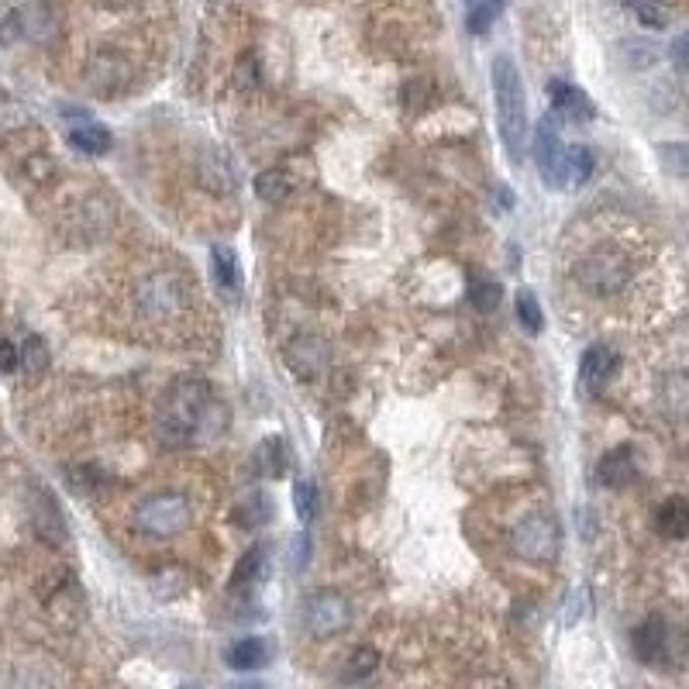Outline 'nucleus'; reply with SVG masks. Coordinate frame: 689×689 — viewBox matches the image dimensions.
<instances>
[{
    "instance_id": "nucleus-1",
    "label": "nucleus",
    "mask_w": 689,
    "mask_h": 689,
    "mask_svg": "<svg viewBox=\"0 0 689 689\" xmlns=\"http://www.w3.org/2000/svg\"><path fill=\"white\" fill-rule=\"evenodd\" d=\"M228 428V407L214 397L211 383L200 376L173 379L156 407V435L166 448L214 441Z\"/></svg>"
},
{
    "instance_id": "nucleus-2",
    "label": "nucleus",
    "mask_w": 689,
    "mask_h": 689,
    "mask_svg": "<svg viewBox=\"0 0 689 689\" xmlns=\"http://www.w3.org/2000/svg\"><path fill=\"white\" fill-rule=\"evenodd\" d=\"M534 159H538L541 180L552 190H576L593 176V152L586 145H565L555 125V114L541 118L538 131H534Z\"/></svg>"
},
{
    "instance_id": "nucleus-3",
    "label": "nucleus",
    "mask_w": 689,
    "mask_h": 689,
    "mask_svg": "<svg viewBox=\"0 0 689 689\" xmlns=\"http://www.w3.org/2000/svg\"><path fill=\"white\" fill-rule=\"evenodd\" d=\"M493 97H497V125L507 156L514 166L524 162L528 152V94H524L521 69L510 56L493 59Z\"/></svg>"
},
{
    "instance_id": "nucleus-4",
    "label": "nucleus",
    "mask_w": 689,
    "mask_h": 689,
    "mask_svg": "<svg viewBox=\"0 0 689 689\" xmlns=\"http://www.w3.org/2000/svg\"><path fill=\"white\" fill-rule=\"evenodd\" d=\"M634 276V259L621 249H590L583 259L572 266V280H576L579 290L593 300H617L631 290Z\"/></svg>"
},
{
    "instance_id": "nucleus-5",
    "label": "nucleus",
    "mask_w": 689,
    "mask_h": 689,
    "mask_svg": "<svg viewBox=\"0 0 689 689\" xmlns=\"http://www.w3.org/2000/svg\"><path fill=\"white\" fill-rule=\"evenodd\" d=\"M131 521H135L138 534H145V538H152V541H166V538H176V534H183L190 528L193 507L183 493H173V490L149 493V497H142L135 503Z\"/></svg>"
},
{
    "instance_id": "nucleus-6",
    "label": "nucleus",
    "mask_w": 689,
    "mask_h": 689,
    "mask_svg": "<svg viewBox=\"0 0 689 689\" xmlns=\"http://www.w3.org/2000/svg\"><path fill=\"white\" fill-rule=\"evenodd\" d=\"M190 304V283L176 273H152L138 283L135 290V311L152 324L176 321L183 317Z\"/></svg>"
},
{
    "instance_id": "nucleus-7",
    "label": "nucleus",
    "mask_w": 689,
    "mask_h": 689,
    "mask_svg": "<svg viewBox=\"0 0 689 689\" xmlns=\"http://www.w3.org/2000/svg\"><path fill=\"white\" fill-rule=\"evenodd\" d=\"M683 645H686V638L665 621L662 614L645 617V621L634 627V634H631L634 655H638V662L648 665V669H669V665H679L686 655Z\"/></svg>"
},
{
    "instance_id": "nucleus-8",
    "label": "nucleus",
    "mask_w": 689,
    "mask_h": 689,
    "mask_svg": "<svg viewBox=\"0 0 689 689\" xmlns=\"http://www.w3.org/2000/svg\"><path fill=\"white\" fill-rule=\"evenodd\" d=\"M559 548H562V531L552 514H528L510 531V552L521 562L552 565L559 559Z\"/></svg>"
},
{
    "instance_id": "nucleus-9",
    "label": "nucleus",
    "mask_w": 689,
    "mask_h": 689,
    "mask_svg": "<svg viewBox=\"0 0 689 689\" xmlns=\"http://www.w3.org/2000/svg\"><path fill=\"white\" fill-rule=\"evenodd\" d=\"M300 621H304V631L311 638H335V634H342L352 624V603H348V596L342 590L321 586V590L304 596Z\"/></svg>"
},
{
    "instance_id": "nucleus-10",
    "label": "nucleus",
    "mask_w": 689,
    "mask_h": 689,
    "mask_svg": "<svg viewBox=\"0 0 689 689\" xmlns=\"http://www.w3.org/2000/svg\"><path fill=\"white\" fill-rule=\"evenodd\" d=\"M28 521H32V531L38 534V541H45L49 548L69 545V528H66L63 507H59V500L52 497V490H45L42 483L28 486Z\"/></svg>"
},
{
    "instance_id": "nucleus-11",
    "label": "nucleus",
    "mask_w": 689,
    "mask_h": 689,
    "mask_svg": "<svg viewBox=\"0 0 689 689\" xmlns=\"http://www.w3.org/2000/svg\"><path fill=\"white\" fill-rule=\"evenodd\" d=\"M83 80H87L90 94L114 97V94H121V90H128L131 66H128V59L121 56V52L100 49V52H94V56H90L87 69H83Z\"/></svg>"
},
{
    "instance_id": "nucleus-12",
    "label": "nucleus",
    "mask_w": 689,
    "mask_h": 689,
    "mask_svg": "<svg viewBox=\"0 0 689 689\" xmlns=\"http://www.w3.org/2000/svg\"><path fill=\"white\" fill-rule=\"evenodd\" d=\"M331 366V345L317 335H300L286 345V369L304 383H317Z\"/></svg>"
},
{
    "instance_id": "nucleus-13",
    "label": "nucleus",
    "mask_w": 689,
    "mask_h": 689,
    "mask_svg": "<svg viewBox=\"0 0 689 689\" xmlns=\"http://www.w3.org/2000/svg\"><path fill=\"white\" fill-rule=\"evenodd\" d=\"M655 404L669 421L686 424L689 421V369H669L658 379Z\"/></svg>"
},
{
    "instance_id": "nucleus-14",
    "label": "nucleus",
    "mask_w": 689,
    "mask_h": 689,
    "mask_svg": "<svg viewBox=\"0 0 689 689\" xmlns=\"http://www.w3.org/2000/svg\"><path fill=\"white\" fill-rule=\"evenodd\" d=\"M596 479H600L607 490H627V486L638 479V459H634L631 445H617L596 466Z\"/></svg>"
},
{
    "instance_id": "nucleus-15",
    "label": "nucleus",
    "mask_w": 689,
    "mask_h": 689,
    "mask_svg": "<svg viewBox=\"0 0 689 689\" xmlns=\"http://www.w3.org/2000/svg\"><path fill=\"white\" fill-rule=\"evenodd\" d=\"M548 100H552V111L562 114V118H569V121H593L596 118V104L569 80L548 83Z\"/></svg>"
},
{
    "instance_id": "nucleus-16",
    "label": "nucleus",
    "mask_w": 689,
    "mask_h": 689,
    "mask_svg": "<svg viewBox=\"0 0 689 689\" xmlns=\"http://www.w3.org/2000/svg\"><path fill=\"white\" fill-rule=\"evenodd\" d=\"M617 352L610 345H590L583 352V362H579V383L590 393L603 390L610 383V376L617 373Z\"/></svg>"
},
{
    "instance_id": "nucleus-17",
    "label": "nucleus",
    "mask_w": 689,
    "mask_h": 689,
    "mask_svg": "<svg viewBox=\"0 0 689 689\" xmlns=\"http://www.w3.org/2000/svg\"><path fill=\"white\" fill-rule=\"evenodd\" d=\"M66 118L73 121V128H69V142L76 145L80 152H87V156H104V152H111V131H107L104 125H97L90 114H83V111H76V114H69L66 111Z\"/></svg>"
},
{
    "instance_id": "nucleus-18",
    "label": "nucleus",
    "mask_w": 689,
    "mask_h": 689,
    "mask_svg": "<svg viewBox=\"0 0 689 689\" xmlns=\"http://www.w3.org/2000/svg\"><path fill=\"white\" fill-rule=\"evenodd\" d=\"M197 176H200V187L211 193L235 190V169H231V159L224 156L221 149H207L204 156L197 159Z\"/></svg>"
},
{
    "instance_id": "nucleus-19",
    "label": "nucleus",
    "mask_w": 689,
    "mask_h": 689,
    "mask_svg": "<svg viewBox=\"0 0 689 689\" xmlns=\"http://www.w3.org/2000/svg\"><path fill=\"white\" fill-rule=\"evenodd\" d=\"M211 276H214V286H218L228 300L242 297V266H238L235 252H231L228 245H214L211 249Z\"/></svg>"
},
{
    "instance_id": "nucleus-20",
    "label": "nucleus",
    "mask_w": 689,
    "mask_h": 689,
    "mask_svg": "<svg viewBox=\"0 0 689 689\" xmlns=\"http://www.w3.org/2000/svg\"><path fill=\"white\" fill-rule=\"evenodd\" d=\"M655 531L669 541L689 538V500L686 497H669L658 503L655 510Z\"/></svg>"
},
{
    "instance_id": "nucleus-21",
    "label": "nucleus",
    "mask_w": 689,
    "mask_h": 689,
    "mask_svg": "<svg viewBox=\"0 0 689 689\" xmlns=\"http://www.w3.org/2000/svg\"><path fill=\"white\" fill-rule=\"evenodd\" d=\"M224 662H228V669H235V672H255L269 662V645L262 638H238L228 645Z\"/></svg>"
},
{
    "instance_id": "nucleus-22",
    "label": "nucleus",
    "mask_w": 689,
    "mask_h": 689,
    "mask_svg": "<svg viewBox=\"0 0 689 689\" xmlns=\"http://www.w3.org/2000/svg\"><path fill=\"white\" fill-rule=\"evenodd\" d=\"M286 466H290V452H286L283 438H262L259 448H255V469L262 476H283Z\"/></svg>"
},
{
    "instance_id": "nucleus-23",
    "label": "nucleus",
    "mask_w": 689,
    "mask_h": 689,
    "mask_svg": "<svg viewBox=\"0 0 689 689\" xmlns=\"http://www.w3.org/2000/svg\"><path fill=\"white\" fill-rule=\"evenodd\" d=\"M262 572H266V548L255 545L238 559L235 572H231V586H235V590H249V586H255L262 579Z\"/></svg>"
},
{
    "instance_id": "nucleus-24",
    "label": "nucleus",
    "mask_w": 689,
    "mask_h": 689,
    "mask_svg": "<svg viewBox=\"0 0 689 689\" xmlns=\"http://www.w3.org/2000/svg\"><path fill=\"white\" fill-rule=\"evenodd\" d=\"M293 193V180L283 169H266V173L255 176V197L266 200V204H280Z\"/></svg>"
},
{
    "instance_id": "nucleus-25",
    "label": "nucleus",
    "mask_w": 689,
    "mask_h": 689,
    "mask_svg": "<svg viewBox=\"0 0 689 689\" xmlns=\"http://www.w3.org/2000/svg\"><path fill=\"white\" fill-rule=\"evenodd\" d=\"M376 669H379V652L369 645H362V648H355L352 658H348V665L342 669V683H362V679H369Z\"/></svg>"
},
{
    "instance_id": "nucleus-26",
    "label": "nucleus",
    "mask_w": 689,
    "mask_h": 689,
    "mask_svg": "<svg viewBox=\"0 0 689 689\" xmlns=\"http://www.w3.org/2000/svg\"><path fill=\"white\" fill-rule=\"evenodd\" d=\"M658 162H662L665 173L679 176V180H689V142H665L655 149Z\"/></svg>"
},
{
    "instance_id": "nucleus-27",
    "label": "nucleus",
    "mask_w": 689,
    "mask_h": 689,
    "mask_svg": "<svg viewBox=\"0 0 689 689\" xmlns=\"http://www.w3.org/2000/svg\"><path fill=\"white\" fill-rule=\"evenodd\" d=\"M621 4L634 14V18H638V25L655 28V32L669 25V11H665L662 0H621Z\"/></svg>"
},
{
    "instance_id": "nucleus-28",
    "label": "nucleus",
    "mask_w": 689,
    "mask_h": 689,
    "mask_svg": "<svg viewBox=\"0 0 689 689\" xmlns=\"http://www.w3.org/2000/svg\"><path fill=\"white\" fill-rule=\"evenodd\" d=\"M514 311H517V321H521V328L528 331V335H541V328H545V314H541V304L531 290L517 293Z\"/></svg>"
},
{
    "instance_id": "nucleus-29",
    "label": "nucleus",
    "mask_w": 689,
    "mask_h": 689,
    "mask_svg": "<svg viewBox=\"0 0 689 689\" xmlns=\"http://www.w3.org/2000/svg\"><path fill=\"white\" fill-rule=\"evenodd\" d=\"M466 7H469V18H466L469 32H472V35H483L486 28H490L493 21H497L503 0H466Z\"/></svg>"
},
{
    "instance_id": "nucleus-30",
    "label": "nucleus",
    "mask_w": 689,
    "mask_h": 689,
    "mask_svg": "<svg viewBox=\"0 0 689 689\" xmlns=\"http://www.w3.org/2000/svg\"><path fill=\"white\" fill-rule=\"evenodd\" d=\"M107 483V472L100 466H80L69 472V486H73L80 497H97L100 490H104Z\"/></svg>"
},
{
    "instance_id": "nucleus-31",
    "label": "nucleus",
    "mask_w": 689,
    "mask_h": 689,
    "mask_svg": "<svg viewBox=\"0 0 689 689\" xmlns=\"http://www.w3.org/2000/svg\"><path fill=\"white\" fill-rule=\"evenodd\" d=\"M503 297V286L497 280H486V276H476L469 286V300L479 307V311H493Z\"/></svg>"
},
{
    "instance_id": "nucleus-32",
    "label": "nucleus",
    "mask_w": 689,
    "mask_h": 689,
    "mask_svg": "<svg viewBox=\"0 0 689 689\" xmlns=\"http://www.w3.org/2000/svg\"><path fill=\"white\" fill-rule=\"evenodd\" d=\"M21 352V366L28 369V373H45V366H49V345L42 342L38 335H28L25 345L18 348Z\"/></svg>"
},
{
    "instance_id": "nucleus-33",
    "label": "nucleus",
    "mask_w": 689,
    "mask_h": 689,
    "mask_svg": "<svg viewBox=\"0 0 689 689\" xmlns=\"http://www.w3.org/2000/svg\"><path fill=\"white\" fill-rule=\"evenodd\" d=\"M235 517H238V524H242V528H259V524L269 517V503H266V497H262V493H249V497L238 503Z\"/></svg>"
},
{
    "instance_id": "nucleus-34",
    "label": "nucleus",
    "mask_w": 689,
    "mask_h": 689,
    "mask_svg": "<svg viewBox=\"0 0 689 689\" xmlns=\"http://www.w3.org/2000/svg\"><path fill=\"white\" fill-rule=\"evenodd\" d=\"M293 510H297L300 524H311L314 521V514H317V490H314V483H307V479L293 483Z\"/></svg>"
},
{
    "instance_id": "nucleus-35",
    "label": "nucleus",
    "mask_w": 689,
    "mask_h": 689,
    "mask_svg": "<svg viewBox=\"0 0 689 689\" xmlns=\"http://www.w3.org/2000/svg\"><path fill=\"white\" fill-rule=\"evenodd\" d=\"M52 166H56V162H52L49 156H32V159L25 162V173L32 176L35 183H45L52 173H56V169H52Z\"/></svg>"
},
{
    "instance_id": "nucleus-36",
    "label": "nucleus",
    "mask_w": 689,
    "mask_h": 689,
    "mask_svg": "<svg viewBox=\"0 0 689 689\" xmlns=\"http://www.w3.org/2000/svg\"><path fill=\"white\" fill-rule=\"evenodd\" d=\"M21 366V352L14 342H7V338H0V373H14V369Z\"/></svg>"
},
{
    "instance_id": "nucleus-37",
    "label": "nucleus",
    "mask_w": 689,
    "mask_h": 689,
    "mask_svg": "<svg viewBox=\"0 0 689 689\" xmlns=\"http://www.w3.org/2000/svg\"><path fill=\"white\" fill-rule=\"evenodd\" d=\"M669 59H672V66H676V69H689V32H683L676 42H672Z\"/></svg>"
},
{
    "instance_id": "nucleus-38",
    "label": "nucleus",
    "mask_w": 689,
    "mask_h": 689,
    "mask_svg": "<svg viewBox=\"0 0 689 689\" xmlns=\"http://www.w3.org/2000/svg\"><path fill=\"white\" fill-rule=\"evenodd\" d=\"M586 610V590H576L572 600H565V624H576Z\"/></svg>"
},
{
    "instance_id": "nucleus-39",
    "label": "nucleus",
    "mask_w": 689,
    "mask_h": 689,
    "mask_svg": "<svg viewBox=\"0 0 689 689\" xmlns=\"http://www.w3.org/2000/svg\"><path fill=\"white\" fill-rule=\"evenodd\" d=\"M293 555H297V562H293V565H297V569H304L307 559H311V538H307V534H300V538H297V545H293Z\"/></svg>"
},
{
    "instance_id": "nucleus-40",
    "label": "nucleus",
    "mask_w": 689,
    "mask_h": 689,
    "mask_svg": "<svg viewBox=\"0 0 689 689\" xmlns=\"http://www.w3.org/2000/svg\"><path fill=\"white\" fill-rule=\"evenodd\" d=\"M104 4H107V7H125L128 0H104Z\"/></svg>"
}]
</instances>
